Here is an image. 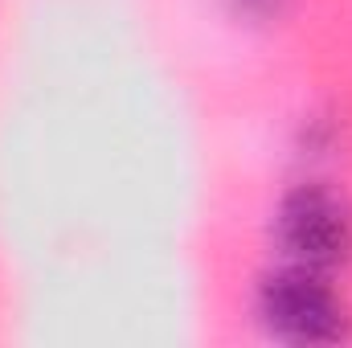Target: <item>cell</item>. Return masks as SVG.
<instances>
[{"mask_svg": "<svg viewBox=\"0 0 352 348\" xmlns=\"http://www.w3.org/2000/svg\"><path fill=\"white\" fill-rule=\"evenodd\" d=\"M254 320L283 345H340L352 336V312L332 287V274L278 262L254 291Z\"/></svg>", "mask_w": 352, "mask_h": 348, "instance_id": "obj_1", "label": "cell"}, {"mask_svg": "<svg viewBox=\"0 0 352 348\" xmlns=\"http://www.w3.org/2000/svg\"><path fill=\"white\" fill-rule=\"evenodd\" d=\"M270 234L283 262L336 274L352 262V205L324 180H299L278 197Z\"/></svg>", "mask_w": 352, "mask_h": 348, "instance_id": "obj_2", "label": "cell"}, {"mask_svg": "<svg viewBox=\"0 0 352 348\" xmlns=\"http://www.w3.org/2000/svg\"><path fill=\"white\" fill-rule=\"evenodd\" d=\"M340 152V123L332 115H311L299 127V156L303 160H332Z\"/></svg>", "mask_w": 352, "mask_h": 348, "instance_id": "obj_3", "label": "cell"}, {"mask_svg": "<svg viewBox=\"0 0 352 348\" xmlns=\"http://www.w3.org/2000/svg\"><path fill=\"white\" fill-rule=\"evenodd\" d=\"M291 4H295V0H226V8H230L238 21H246V25H274V21L287 17Z\"/></svg>", "mask_w": 352, "mask_h": 348, "instance_id": "obj_4", "label": "cell"}]
</instances>
